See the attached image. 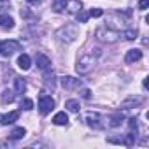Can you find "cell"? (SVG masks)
I'll list each match as a JSON object with an SVG mask.
<instances>
[{"label":"cell","instance_id":"1","mask_svg":"<svg viewBox=\"0 0 149 149\" xmlns=\"http://www.w3.org/2000/svg\"><path fill=\"white\" fill-rule=\"evenodd\" d=\"M93 67H95V58H93V56H90V54H83V56L77 60L76 70L84 76V74H90V72L93 70Z\"/></svg>","mask_w":149,"mask_h":149},{"label":"cell","instance_id":"2","mask_svg":"<svg viewBox=\"0 0 149 149\" xmlns=\"http://www.w3.org/2000/svg\"><path fill=\"white\" fill-rule=\"evenodd\" d=\"M97 39L100 40V42H116L118 40V37H119V33L118 32H114V30H111V28H105V26H102V28H98L97 30Z\"/></svg>","mask_w":149,"mask_h":149},{"label":"cell","instance_id":"3","mask_svg":"<svg viewBox=\"0 0 149 149\" xmlns=\"http://www.w3.org/2000/svg\"><path fill=\"white\" fill-rule=\"evenodd\" d=\"M19 49H21V44L18 40H2L0 42V54L2 56H11Z\"/></svg>","mask_w":149,"mask_h":149},{"label":"cell","instance_id":"4","mask_svg":"<svg viewBox=\"0 0 149 149\" xmlns=\"http://www.w3.org/2000/svg\"><path fill=\"white\" fill-rule=\"evenodd\" d=\"M86 123H88V126H91L93 130H104V128H105L104 118H102L98 112H88V114H86Z\"/></svg>","mask_w":149,"mask_h":149},{"label":"cell","instance_id":"5","mask_svg":"<svg viewBox=\"0 0 149 149\" xmlns=\"http://www.w3.org/2000/svg\"><path fill=\"white\" fill-rule=\"evenodd\" d=\"M53 109H54V100H53L51 97H47V95H42V97L39 98V111H40V114L46 116V114H49Z\"/></svg>","mask_w":149,"mask_h":149},{"label":"cell","instance_id":"6","mask_svg":"<svg viewBox=\"0 0 149 149\" xmlns=\"http://www.w3.org/2000/svg\"><path fill=\"white\" fill-rule=\"evenodd\" d=\"M60 83H61V86L65 90H79L81 84H83L81 79H76V77H72V76H63L60 79Z\"/></svg>","mask_w":149,"mask_h":149},{"label":"cell","instance_id":"7","mask_svg":"<svg viewBox=\"0 0 149 149\" xmlns=\"http://www.w3.org/2000/svg\"><path fill=\"white\" fill-rule=\"evenodd\" d=\"M140 104H144V97H128L126 100L121 102V109H132Z\"/></svg>","mask_w":149,"mask_h":149},{"label":"cell","instance_id":"8","mask_svg":"<svg viewBox=\"0 0 149 149\" xmlns=\"http://www.w3.org/2000/svg\"><path fill=\"white\" fill-rule=\"evenodd\" d=\"M142 58V51L140 49H128L126 51V56H125V61L126 63H135Z\"/></svg>","mask_w":149,"mask_h":149},{"label":"cell","instance_id":"9","mask_svg":"<svg viewBox=\"0 0 149 149\" xmlns=\"http://www.w3.org/2000/svg\"><path fill=\"white\" fill-rule=\"evenodd\" d=\"M35 61H37V67H39L40 70H47L49 65H51V60H49L46 54H42V53H39V54L35 56Z\"/></svg>","mask_w":149,"mask_h":149},{"label":"cell","instance_id":"10","mask_svg":"<svg viewBox=\"0 0 149 149\" xmlns=\"http://www.w3.org/2000/svg\"><path fill=\"white\" fill-rule=\"evenodd\" d=\"M18 118H19V111H13V112H9V114L0 118V123L7 126V125H13L14 121H18Z\"/></svg>","mask_w":149,"mask_h":149},{"label":"cell","instance_id":"11","mask_svg":"<svg viewBox=\"0 0 149 149\" xmlns=\"http://www.w3.org/2000/svg\"><path fill=\"white\" fill-rule=\"evenodd\" d=\"M123 119H125V114L123 112H116V114H112L109 118V126L111 128H118V126H121Z\"/></svg>","mask_w":149,"mask_h":149},{"label":"cell","instance_id":"12","mask_svg":"<svg viewBox=\"0 0 149 149\" xmlns=\"http://www.w3.org/2000/svg\"><path fill=\"white\" fill-rule=\"evenodd\" d=\"M18 67H19L21 70H28V68L32 67V60H30V56H28V54H21V56L18 58Z\"/></svg>","mask_w":149,"mask_h":149},{"label":"cell","instance_id":"13","mask_svg":"<svg viewBox=\"0 0 149 149\" xmlns=\"http://www.w3.org/2000/svg\"><path fill=\"white\" fill-rule=\"evenodd\" d=\"M0 26L9 30V28L14 26V19H13L11 16H7V14H0Z\"/></svg>","mask_w":149,"mask_h":149},{"label":"cell","instance_id":"14","mask_svg":"<svg viewBox=\"0 0 149 149\" xmlns=\"http://www.w3.org/2000/svg\"><path fill=\"white\" fill-rule=\"evenodd\" d=\"M67 9H68V13H79L81 11V2L79 0H70V2H67V6H65Z\"/></svg>","mask_w":149,"mask_h":149},{"label":"cell","instance_id":"15","mask_svg":"<svg viewBox=\"0 0 149 149\" xmlns=\"http://www.w3.org/2000/svg\"><path fill=\"white\" fill-rule=\"evenodd\" d=\"M53 123H54V125H58V126L67 125V123H68V116H67L65 112H58V114L53 118Z\"/></svg>","mask_w":149,"mask_h":149},{"label":"cell","instance_id":"16","mask_svg":"<svg viewBox=\"0 0 149 149\" xmlns=\"http://www.w3.org/2000/svg\"><path fill=\"white\" fill-rule=\"evenodd\" d=\"M14 90H16L18 93H25V90H26V83H25L23 77H16V79H14Z\"/></svg>","mask_w":149,"mask_h":149},{"label":"cell","instance_id":"17","mask_svg":"<svg viewBox=\"0 0 149 149\" xmlns=\"http://www.w3.org/2000/svg\"><path fill=\"white\" fill-rule=\"evenodd\" d=\"M65 107L70 111V112H79V100H67L65 102Z\"/></svg>","mask_w":149,"mask_h":149},{"label":"cell","instance_id":"18","mask_svg":"<svg viewBox=\"0 0 149 149\" xmlns=\"http://www.w3.org/2000/svg\"><path fill=\"white\" fill-rule=\"evenodd\" d=\"M25 135H26V130H25L23 126H19V128H14V130H13V133H11V139L18 140V139H23Z\"/></svg>","mask_w":149,"mask_h":149},{"label":"cell","instance_id":"19","mask_svg":"<svg viewBox=\"0 0 149 149\" xmlns=\"http://www.w3.org/2000/svg\"><path fill=\"white\" fill-rule=\"evenodd\" d=\"M65 6H67V0H53V9L56 13H61L65 9Z\"/></svg>","mask_w":149,"mask_h":149},{"label":"cell","instance_id":"20","mask_svg":"<svg viewBox=\"0 0 149 149\" xmlns=\"http://www.w3.org/2000/svg\"><path fill=\"white\" fill-rule=\"evenodd\" d=\"M13 100H14V91H13V90H6V91L2 93V102H4V104H7V102L11 104Z\"/></svg>","mask_w":149,"mask_h":149},{"label":"cell","instance_id":"21","mask_svg":"<svg viewBox=\"0 0 149 149\" xmlns=\"http://www.w3.org/2000/svg\"><path fill=\"white\" fill-rule=\"evenodd\" d=\"M123 37H125L126 40H135V39H137V30H135V28L125 30V32H123Z\"/></svg>","mask_w":149,"mask_h":149},{"label":"cell","instance_id":"22","mask_svg":"<svg viewBox=\"0 0 149 149\" xmlns=\"http://www.w3.org/2000/svg\"><path fill=\"white\" fill-rule=\"evenodd\" d=\"M21 109H25V111L33 109V102H32L30 98H23V100H21Z\"/></svg>","mask_w":149,"mask_h":149},{"label":"cell","instance_id":"23","mask_svg":"<svg viewBox=\"0 0 149 149\" xmlns=\"http://www.w3.org/2000/svg\"><path fill=\"white\" fill-rule=\"evenodd\" d=\"M128 126H130V132H135L137 133V119L135 118H130L128 119Z\"/></svg>","mask_w":149,"mask_h":149},{"label":"cell","instance_id":"24","mask_svg":"<svg viewBox=\"0 0 149 149\" xmlns=\"http://www.w3.org/2000/svg\"><path fill=\"white\" fill-rule=\"evenodd\" d=\"M46 84H51V88L54 86V74H46Z\"/></svg>","mask_w":149,"mask_h":149},{"label":"cell","instance_id":"25","mask_svg":"<svg viewBox=\"0 0 149 149\" xmlns=\"http://www.w3.org/2000/svg\"><path fill=\"white\" fill-rule=\"evenodd\" d=\"M102 14H104V11H102V9H98V7H97V9H91V11H90V16H93V18H100Z\"/></svg>","mask_w":149,"mask_h":149},{"label":"cell","instance_id":"26","mask_svg":"<svg viewBox=\"0 0 149 149\" xmlns=\"http://www.w3.org/2000/svg\"><path fill=\"white\" fill-rule=\"evenodd\" d=\"M88 16H90V14H86V13H81V11H79V13H77V21L86 23V21H88Z\"/></svg>","mask_w":149,"mask_h":149},{"label":"cell","instance_id":"27","mask_svg":"<svg viewBox=\"0 0 149 149\" xmlns=\"http://www.w3.org/2000/svg\"><path fill=\"white\" fill-rule=\"evenodd\" d=\"M147 6H149V0H140L139 2V9H142V11H146Z\"/></svg>","mask_w":149,"mask_h":149},{"label":"cell","instance_id":"28","mask_svg":"<svg viewBox=\"0 0 149 149\" xmlns=\"http://www.w3.org/2000/svg\"><path fill=\"white\" fill-rule=\"evenodd\" d=\"M90 93H91V91H90V90H83V91H81V97H83V98H86V100H88V98H90V97H91V95H90Z\"/></svg>","mask_w":149,"mask_h":149},{"label":"cell","instance_id":"29","mask_svg":"<svg viewBox=\"0 0 149 149\" xmlns=\"http://www.w3.org/2000/svg\"><path fill=\"white\" fill-rule=\"evenodd\" d=\"M28 4H32V6H37V4H40V0H26Z\"/></svg>","mask_w":149,"mask_h":149},{"label":"cell","instance_id":"30","mask_svg":"<svg viewBox=\"0 0 149 149\" xmlns=\"http://www.w3.org/2000/svg\"><path fill=\"white\" fill-rule=\"evenodd\" d=\"M0 118H2V116H0Z\"/></svg>","mask_w":149,"mask_h":149}]
</instances>
